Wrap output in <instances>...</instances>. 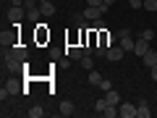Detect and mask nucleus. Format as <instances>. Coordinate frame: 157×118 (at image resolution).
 <instances>
[{
	"mask_svg": "<svg viewBox=\"0 0 157 118\" xmlns=\"http://www.w3.org/2000/svg\"><path fill=\"white\" fill-rule=\"evenodd\" d=\"M123 55H126V50H123L121 45H118V47H113V45H110V50L105 53V58H107L110 63H118V61H123Z\"/></svg>",
	"mask_w": 157,
	"mask_h": 118,
	"instance_id": "nucleus-1",
	"label": "nucleus"
},
{
	"mask_svg": "<svg viewBox=\"0 0 157 118\" xmlns=\"http://www.w3.org/2000/svg\"><path fill=\"white\" fill-rule=\"evenodd\" d=\"M118 116H121V118H136V105H131V102H121V105H118Z\"/></svg>",
	"mask_w": 157,
	"mask_h": 118,
	"instance_id": "nucleus-2",
	"label": "nucleus"
},
{
	"mask_svg": "<svg viewBox=\"0 0 157 118\" xmlns=\"http://www.w3.org/2000/svg\"><path fill=\"white\" fill-rule=\"evenodd\" d=\"M21 18H24V8L21 6H11V8H8V21H11V24H18Z\"/></svg>",
	"mask_w": 157,
	"mask_h": 118,
	"instance_id": "nucleus-3",
	"label": "nucleus"
},
{
	"mask_svg": "<svg viewBox=\"0 0 157 118\" xmlns=\"http://www.w3.org/2000/svg\"><path fill=\"white\" fill-rule=\"evenodd\" d=\"M149 47H152V45H149V39H144V37H139V39H136V45H134V53H136V55L141 58V55H144L147 50H149Z\"/></svg>",
	"mask_w": 157,
	"mask_h": 118,
	"instance_id": "nucleus-4",
	"label": "nucleus"
},
{
	"mask_svg": "<svg viewBox=\"0 0 157 118\" xmlns=\"http://www.w3.org/2000/svg\"><path fill=\"white\" fill-rule=\"evenodd\" d=\"M136 116L139 118H152V110H149V105H147V100L136 102Z\"/></svg>",
	"mask_w": 157,
	"mask_h": 118,
	"instance_id": "nucleus-5",
	"label": "nucleus"
},
{
	"mask_svg": "<svg viewBox=\"0 0 157 118\" xmlns=\"http://www.w3.org/2000/svg\"><path fill=\"white\" fill-rule=\"evenodd\" d=\"M102 8H94V6H86V11H84V18H89V21H97V18H102Z\"/></svg>",
	"mask_w": 157,
	"mask_h": 118,
	"instance_id": "nucleus-6",
	"label": "nucleus"
},
{
	"mask_svg": "<svg viewBox=\"0 0 157 118\" xmlns=\"http://www.w3.org/2000/svg\"><path fill=\"white\" fill-rule=\"evenodd\" d=\"M118 42H121V47H123L126 53H134L136 39H131V34H123V37H118Z\"/></svg>",
	"mask_w": 157,
	"mask_h": 118,
	"instance_id": "nucleus-7",
	"label": "nucleus"
},
{
	"mask_svg": "<svg viewBox=\"0 0 157 118\" xmlns=\"http://www.w3.org/2000/svg\"><path fill=\"white\" fill-rule=\"evenodd\" d=\"M16 92H21V89H18V84H16V81L11 79V81H6V87H3V92H0V97L6 100L8 95H16Z\"/></svg>",
	"mask_w": 157,
	"mask_h": 118,
	"instance_id": "nucleus-8",
	"label": "nucleus"
},
{
	"mask_svg": "<svg viewBox=\"0 0 157 118\" xmlns=\"http://www.w3.org/2000/svg\"><path fill=\"white\" fill-rule=\"evenodd\" d=\"M66 55L71 58V61H81V58H84L86 53H84V47H73V45H71V47L66 50Z\"/></svg>",
	"mask_w": 157,
	"mask_h": 118,
	"instance_id": "nucleus-9",
	"label": "nucleus"
},
{
	"mask_svg": "<svg viewBox=\"0 0 157 118\" xmlns=\"http://www.w3.org/2000/svg\"><path fill=\"white\" fill-rule=\"evenodd\" d=\"M141 61H144V66H147V68H149V66H155V63H157V50H152V47H149V50H147L144 55H141Z\"/></svg>",
	"mask_w": 157,
	"mask_h": 118,
	"instance_id": "nucleus-10",
	"label": "nucleus"
},
{
	"mask_svg": "<svg viewBox=\"0 0 157 118\" xmlns=\"http://www.w3.org/2000/svg\"><path fill=\"white\" fill-rule=\"evenodd\" d=\"M102 79H105V76H102L97 68H92V71H89V84H92V87H100V84H102Z\"/></svg>",
	"mask_w": 157,
	"mask_h": 118,
	"instance_id": "nucleus-11",
	"label": "nucleus"
},
{
	"mask_svg": "<svg viewBox=\"0 0 157 118\" xmlns=\"http://www.w3.org/2000/svg\"><path fill=\"white\" fill-rule=\"evenodd\" d=\"M26 18L32 24H39V18H42V8H29L26 11Z\"/></svg>",
	"mask_w": 157,
	"mask_h": 118,
	"instance_id": "nucleus-12",
	"label": "nucleus"
},
{
	"mask_svg": "<svg viewBox=\"0 0 157 118\" xmlns=\"http://www.w3.org/2000/svg\"><path fill=\"white\" fill-rule=\"evenodd\" d=\"M105 97H107V102H110V105H121V95H118L115 89H110V92H105Z\"/></svg>",
	"mask_w": 157,
	"mask_h": 118,
	"instance_id": "nucleus-13",
	"label": "nucleus"
},
{
	"mask_svg": "<svg viewBox=\"0 0 157 118\" xmlns=\"http://www.w3.org/2000/svg\"><path fill=\"white\" fill-rule=\"evenodd\" d=\"M73 110H76V108H73V102H60V116H73Z\"/></svg>",
	"mask_w": 157,
	"mask_h": 118,
	"instance_id": "nucleus-14",
	"label": "nucleus"
},
{
	"mask_svg": "<svg viewBox=\"0 0 157 118\" xmlns=\"http://www.w3.org/2000/svg\"><path fill=\"white\" fill-rule=\"evenodd\" d=\"M42 116H45L42 105H32V108H29V118H42Z\"/></svg>",
	"mask_w": 157,
	"mask_h": 118,
	"instance_id": "nucleus-15",
	"label": "nucleus"
},
{
	"mask_svg": "<svg viewBox=\"0 0 157 118\" xmlns=\"http://www.w3.org/2000/svg\"><path fill=\"white\" fill-rule=\"evenodd\" d=\"M107 105H110V102H107V97H100V100L94 102V110H97V113H100V116H102V113H105V108H107Z\"/></svg>",
	"mask_w": 157,
	"mask_h": 118,
	"instance_id": "nucleus-16",
	"label": "nucleus"
},
{
	"mask_svg": "<svg viewBox=\"0 0 157 118\" xmlns=\"http://www.w3.org/2000/svg\"><path fill=\"white\" fill-rule=\"evenodd\" d=\"M13 58H18V61L26 63V50H24V47H18V45H13Z\"/></svg>",
	"mask_w": 157,
	"mask_h": 118,
	"instance_id": "nucleus-17",
	"label": "nucleus"
},
{
	"mask_svg": "<svg viewBox=\"0 0 157 118\" xmlns=\"http://www.w3.org/2000/svg\"><path fill=\"white\" fill-rule=\"evenodd\" d=\"M102 116H105V118H115V116H118V105H107Z\"/></svg>",
	"mask_w": 157,
	"mask_h": 118,
	"instance_id": "nucleus-18",
	"label": "nucleus"
},
{
	"mask_svg": "<svg viewBox=\"0 0 157 118\" xmlns=\"http://www.w3.org/2000/svg\"><path fill=\"white\" fill-rule=\"evenodd\" d=\"M78 63H81V68H86V71H92V68H94V63H92V58H89V55H84Z\"/></svg>",
	"mask_w": 157,
	"mask_h": 118,
	"instance_id": "nucleus-19",
	"label": "nucleus"
},
{
	"mask_svg": "<svg viewBox=\"0 0 157 118\" xmlns=\"http://www.w3.org/2000/svg\"><path fill=\"white\" fill-rule=\"evenodd\" d=\"M144 8L155 13V11H157V0H144Z\"/></svg>",
	"mask_w": 157,
	"mask_h": 118,
	"instance_id": "nucleus-20",
	"label": "nucleus"
},
{
	"mask_svg": "<svg viewBox=\"0 0 157 118\" xmlns=\"http://www.w3.org/2000/svg\"><path fill=\"white\" fill-rule=\"evenodd\" d=\"M131 8H144V0H128Z\"/></svg>",
	"mask_w": 157,
	"mask_h": 118,
	"instance_id": "nucleus-21",
	"label": "nucleus"
},
{
	"mask_svg": "<svg viewBox=\"0 0 157 118\" xmlns=\"http://www.w3.org/2000/svg\"><path fill=\"white\" fill-rule=\"evenodd\" d=\"M100 89H105V92H110V89H113V84H110V81H107V79H102V84H100Z\"/></svg>",
	"mask_w": 157,
	"mask_h": 118,
	"instance_id": "nucleus-22",
	"label": "nucleus"
},
{
	"mask_svg": "<svg viewBox=\"0 0 157 118\" xmlns=\"http://www.w3.org/2000/svg\"><path fill=\"white\" fill-rule=\"evenodd\" d=\"M141 37H144V39H149V42H152V37H155V32H152V29H144V32H141Z\"/></svg>",
	"mask_w": 157,
	"mask_h": 118,
	"instance_id": "nucleus-23",
	"label": "nucleus"
},
{
	"mask_svg": "<svg viewBox=\"0 0 157 118\" xmlns=\"http://www.w3.org/2000/svg\"><path fill=\"white\" fill-rule=\"evenodd\" d=\"M86 6H94V8H102V0H86ZM105 11V8H102Z\"/></svg>",
	"mask_w": 157,
	"mask_h": 118,
	"instance_id": "nucleus-24",
	"label": "nucleus"
},
{
	"mask_svg": "<svg viewBox=\"0 0 157 118\" xmlns=\"http://www.w3.org/2000/svg\"><path fill=\"white\" fill-rule=\"evenodd\" d=\"M149 73H152V81H157V63H155V66H149Z\"/></svg>",
	"mask_w": 157,
	"mask_h": 118,
	"instance_id": "nucleus-25",
	"label": "nucleus"
},
{
	"mask_svg": "<svg viewBox=\"0 0 157 118\" xmlns=\"http://www.w3.org/2000/svg\"><path fill=\"white\" fill-rule=\"evenodd\" d=\"M113 3H115V0H102V8H105V11H107V8H110Z\"/></svg>",
	"mask_w": 157,
	"mask_h": 118,
	"instance_id": "nucleus-26",
	"label": "nucleus"
},
{
	"mask_svg": "<svg viewBox=\"0 0 157 118\" xmlns=\"http://www.w3.org/2000/svg\"><path fill=\"white\" fill-rule=\"evenodd\" d=\"M11 6H24V0H11Z\"/></svg>",
	"mask_w": 157,
	"mask_h": 118,
	"instance_id": "nucleus-27",
	"label": "nucleus"
},
{
	"mask_svg": "<svg viewBox=\"0 0 157 118\" xmlns=\"http://www.w3.org/2000/svg\"><path fill=\"white\" fill-rule=\"evenodd\" d=\"M34 3H39V0H26V6H34Z\"/></svg>",
	"mask_w": 157,
	"mask_h": 118,
	"instance_id": "nucleus-28",
	"label": "nucleus"
}]
</instances>
